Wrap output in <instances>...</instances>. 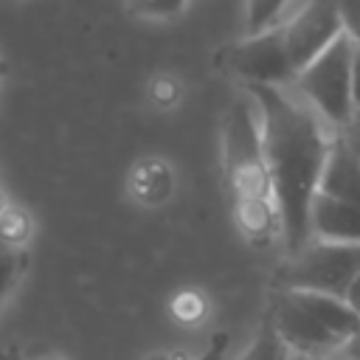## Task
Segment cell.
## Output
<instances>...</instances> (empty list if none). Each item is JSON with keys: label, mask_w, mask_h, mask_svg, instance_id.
Returning <instances> with one entry per match:
<instances>
[{"label": "cell", "mask_w": 360, "mask_h": 360, "mask_svg": "<svg viewBox=\"0 0 360 360\" xmlns=\"http://www.w3.org/2000/svg\"><path fill=\"white\" fill-rule=\"evenodd\" d=\"M242 90L259 110L273 197L281 214V248L284 256H295L312 242L309 217L335 129L323 124V118L295 93L292 84H253Z\"/></svg>", "instance_id": "obj_1"}, {"label": "cell", "mask_w": 360, "mask_h": 360, "mask_svg": "<svg viewBox=\"0 0 360 360\" xmlns=\"http://www.w3.org/2000/svg\"><path fill=\"white\" fill-rule=\"evenodd\" d=\"M222 172H225V188L231 202L273 197V180L267 169L259 110L245 90L222 118Z\"/></svg>", "instance_id": "obj_2"}, {"label": "cell", "mask_w": 360, "mask_h": 360, "mask_svg": "<svg viewBox=\"0 0 360 360\" xmlns=\"http://www.w3.org/2000/svg\"><path fill=\"white\" fill-rule=\"evenodd\" d=\"M352 59H354V42L346 34H340L321 56H315L292 79L295 93L335 132L349 121V115L354 110V98H352Z\"/></svg>", "instance_id": "obj_3"}, {"label": "cell", "mask_w": 360, "mask_h": 360, "mask_svg": "<svg viewBox=\"0 0 360 360\" xmlns=\"http://www.w3.org/2000/svg\"><path fill=\"white\" fill-rule=\"evenodd\" d=\"M278 287L312 290L335 298H346L349 287L360 278V245L312 239L295 256H287Z\"/></svg>", "instance_id": "obj_4"}, {"label": "cell", "mask_w": 360, "mask_h": 360, "mask_svg": "<svg viewBox=\"0 0 360 360\" xmlns=\"http://www.w3.org/2000/svg\"><path fill=\"white\" fill-rule=\"evenodd\" d=\"M222 65L228 73L242 79V87H284L295 79L281 25L233 42L228 51H222Z\"/></svg>", "instance_id": "obj_5"}, {"label": "cell", "mask_w": 360, "mask_h": 360, "mask_svg": "<svg viewBox=\"0 0 360 360\" xmlns=\"http://www.w3.org/2000/svg\"><path fill=\"white\" fill-rule=\"evenodd\" d=\"M270 323L290 349V354H309V357H335L343 352V340L332 335L315 312L304 304L298 290L278 287L270 304Z\"/></svg>", "instance_id": "obj_6"}, {"label": "cell", "mask_w": 360, "mask_h": 360, "mask_svg": "<svg viewBox=\"0 0 360 360\" xmlns=\"http://www.w3.org/2000/svg\"><path fill=\"white\" fill-rule=\"evenodd\" d=\"M281 31L290 65L298 73L343 34L340 6L338 0H307L287 22H281Z\"/></svg>", "instance_id": "obj_7"}, {"label": "cell", "mask_w": 360, "mask_h": 360, "mask_svg": "<svg viewBox=\"0 0 360 360\" xmlns=\"http://www.w3.org/2000/svg\"><path fill=\"white\" fill-rule=\"evenodd\" d=\"M309 228H312V239L360 245V202H346L318 194L312 202Z\"/></svg>", "instance_id": "obj_8"}, {"label": "cell", "mask_w": 360, "mask_h": 360, "mask_svg": "<svg viewBox=\"0 0 360 360\" xmlns=\"http://www.w3.org/2000/svg\"><path fill=\"white\" fill-rule=\"evenodd\" d=\"M231 217L236 231L256 248H267L281 239V214L273 197H253V200H233Z\"/></svg>", "instance_id": "obj_9"}, {"label": "cell", "mask_w": 360, "mask_h": 360, "mask_svg": "<svg viewBox=\"0 0 360 360\" xmlns=\"http://www.w3.org/2000/svg\"><path fill=\"white\" fill-rule=\"evenodd\" d=\"M318 194L332 197V200L360 202V158L338 138V132H335L332 149L326 155Z\"/></svg>", "instance_id": "obj_10"}, {"label": "cell", "mask_w": 360, "mask_h": 360, "mask_svg": "<svg viewBox=\"0 0 360 360\" xmlns=\"http://www.w3.org/2000/svg\"><path fill=\"white\" fill-rule=\"evenodd\" d=\"M129 194L141 205H163L174 194V166L163 158H141L129 172Z\"/></svg>", "instance_id": "obj_11"}, {"label": "cell", "mask_w": 360, "mask_h": 360, "mask_svg": "<svg viewBox=\"0 0 360 360\" xmlns=\"http://www.w3.org/2000/svg\"><path fill=\"white\" fill-rule=\"evenodd\" d=\"M211 312L208 295L197 287H183L169 298V315L180 326H200Z\"/></svg>", "instance_id": "obj_12"}, {"label": "cell", "mask_w": 360, "mask_h": 360, "mask_svg": "<svg viewBox=\"0 0 360 360\" xmlns=\"http://www.w3.org/2000/svg\"><path fill=\"white\" fill-rule=\"evenodd\" d=\"M236 360H290V349L284 346V340L273 329L270 318H264L262 326L256 329V335L250 338V343L242 349V354Z\"/></svg>", "instance_id": "obj_13"}, {"label": "cell", "mask_w": 360, "mask_h": 360, "mask_svg": "<svg viewBox=\"0 0 360 360\" xmlns=\"http://www.w3.org/2000/svg\"><path fill=\"white\" fill-rule=\"evenodd\" d=\"M34 236V219L22 205H8L0 217V245L11 250H25L28 239Z\"/></svg>", "instance_id": "obj_14"}, {"label": "cell", "mask_w": 360, "mask_h": 360, "mask_svg": "<svg viewBox=\"0 0 360 360\" xmlns=\"http://www.w3.org/2000/svg\"><path fill=\"white\" fill-rule=\"evenodd\" d=\"M22 270H25V250H11V248L0 245V312L8 301V295L14 292Z\"/></svg>", "instance_id": "obj_15"}, {"label": "cell", "mask_w": 360, "mask_h": 360, "mask_svg": "<svg viewBox=\"0 0 360 360\" xmlns=\"http://www.w3.org/2000/svg\"><path fill=\"white\" fill-rule=\"evenodd\" d=\"M290 0H248V34H259V31H267L273 25H278V17L284 11Z\"/></svg>", "instance_id": "obj_16"}, {"label": "cell", "mask_w": 360, "mask_h": 360, "mask_svg": "<svg viewBox=\"0 0 360 360\" xmlns=\"http://www.w3.org/2000/svg\"><path fill=\"white\" fill-rule=\"evenodd\" d=\"M188 0H127V6L138 14V17H149V20H172L186 8Z\"/></svg>", "instance_id": "obj_17"}, {"label": "cell", "mask_w": 360, "mask_h": 360, "mask_svg": "<svg viewBox=\"0 0 360 360\" xmlns=\"http://www.w3.org/2000/svg\"><path fill=\"white\" fill-rule=\"evenodd\" d=\"M149 98L158 104V107H174L177 98H180V84L174 76H155L152 84H149Z\"/></svg>", "instance_id": "obj_18"}, {"label": "cell", "mask_w": 360, "mask_h": 360, "mask_svg": "<svg viewBox=\"0 0 360 360\" xmlns=\"http://www.w3.org/2000/svg\"><path fill=\"white\" fill-rule=\"evenodd\" d=\"M338 6H340L343 34L360 48V0H338Z\"/></svg>", "instance_id": "obj_19"}, {"label": "cell", "mask_w": 360, "mask_h": 360, "mask_svg": "<svg viewBox=\"0 0 360 360\" xmlns=\"http://www.w3.org/2000/svg\"><path fill=\"white\" fill-rule=\"evenodd\" d=\"M228 349H231V335L228 332H214L211 340L205 343V349L191 360H225Z\"/></svg>", "instance_id": "obj_20"}, {"label": "cell", "mask_w": 360, "mask_h": 360, "mask_svg": "<svg viewBox=\"0 0 360 360\" xmlns=\"http://www.w3.org/2000/svg\"><path fill=\"white\" fill-rule=\"evenodd\" d=\"M338 138L360 158V107H354L352 110V115H349V121L338 129Z\"/></svg>", "instance_id": "obj_21"}, {"label": "cell", "mask_w": 360, "mask_h": 360, "mask_svg": "<svg viewBox=\"0 0 360 360\" xmlns=\"http://www.w3.org/2000/svg\"><path fill=\"white\" fill-rule=\"evenodd\" d=\"M352 98H354V107H360V48L357 45L352 59Z\"/></svg>", "instance_id": "obj_22"}, {"label": "cell", "mask_w": 360, "mask_h": 360, "mask_svg": "<svg viewBox=\"0 0 360 360\" xmlns=\"http://www.w3.org/2000/svg\"><path fill=\"white\" fill-rule=\"evenodd\" d=\"M340 357H343V360H360V335H354V338L343 346Z\"/></svg>", "instance_id": "obj_23"}, {"label": "cell", "mask_w": 360, "mask_h": 360, "mask_svg": "<svg viewBox=\"0 0 360 360\" xmlns=\"http://www.w3.org/2000/svg\"><path fill=\"white\" fill-rule=\"evenodd\" d=\"M346 301H349V304H352V309L360 315V278H357V281L349 287V292H346Z\"/></svg>", "instance_id": "obj_24"}, {"label": "cell", "mask_w": 360, "mask_h": 360, "mask_svg": "<svg viewBox=\"0 0 360 360\" xmlns=\"http://www.w3.org/2000/svg\"><path fill=\"white\" fill-rule=\"evenodd\" d=\"M31 360H68L65 354H59V352H39L37 357H31Z\"/></svg>", "instance_id": "obj_25"}, {"label": "cell", "mask_w": 360, "mask_h": 360, "mask_svg": "<svg viewBox=\"0 0 360 360\" xmlns=\"http://www.w3.org/2000/svg\"><path fill=\"white\" fill-rule=\"evenodd\" d=\"M290 360H343L340 354H335V357H309V354H290Z\"/></svg>", "instance_id": "obj_26"}, {"label": "cell", "mask_w": 360, "mask_h": 360, "mask_svg": "<svg viewBox=\"0 0 360 360\" xmlns=\"http://www.w3.org/2000/svg\"><path fill=\"white\" fill-rule=\"evenodd\" d=\"M8 205H11V200H8V194L0 188V217L6 214V208H8Z\"/></svg>", "instance_id": "obj_27"}, {"label": "cell", "mask_w": 360, "mask_h": 360, "mask_svg": "<svg viewBox=\"0 0 360 360\" xmlns=\"http://www.w3.org/2000/svg\"><path fill=\"white\" fill-rule=\"evenodd\" d=\"M149 360H172V357H166V354H155V357H149Z\"/></svg>", "instance_id": "obj_28"}, {"label": "cell", "mask_w": 360, "mask_h": 360, "mask_svg": "<svg viewBox=\"0 0 360 360\" xmlns=\"http://www.w3.org/2000/svg\"><path fill=\"white\" fill-rule=\"evenodd\" d=\"M3 76H6V62L0 59V79H3Z\"/></svg>", "instance_id": "obj_29"}]
</instances>
